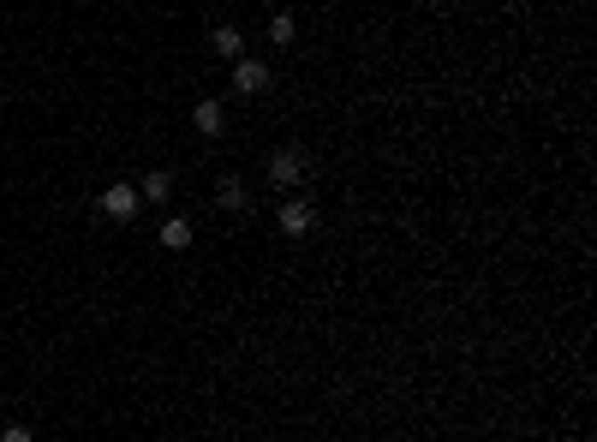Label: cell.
<instances>
[{
  "instance_id": "obj_7",
  "label": "cell",
  "mask_w": 597,
  "mask_h": 442,
  "mask_svg": "<svg viewBox=\"0 0 597 442\" xmlns=\"http://www.w3.org/2000/svg\"><path fill=\"white\" fill-rule=\"evenodd\" d=\"M209 42H216V54H221V61H239V54H245V37H239L233 24H221V30H216Z\"/></svg>"
},
{
  "instance_id": "obj_5",
  "label": "cell",
  "mask_w": 597,
  "mask_h": 442,
  "mask_svg": "<svg viewBox=\"0 0 597 442\" xmlns=\"http://www.w3.org/2000/svg\"><path fill=\"white\" fill-rule=\"evenodd\" d=\"M192 126H198L203 138H221V132H227V108H221L216 96H203L198 108H192Z\"/></svg>"
},
{
  "instance_id": "obj_11",
  "label": "cell",
  "mask_w": 597,
  "mask_h": 442,
  "mask_svg": "<svg viewBox=\"0 0 597 442\" xmlns=\"http://www.w3.org/2000/svg\"><path fill=\"white\" fill-rule=\"evenodd\" d=\"M0 442H37V437H30V424H6V430H0Z\"/></svg>"
},
{
  "instance_id": "obj_3",
  "label": "cell",
  "mask_w": 597,
  "mask_h": 442,
  "mask_svg": "<svg viewBox=\"0 0 597 442\" xmlns=\"http://www.w3.org/2000/svg\"><path fill=\"white\" fill-rule=\"evenodd\" d=\"M233 90H239V96H263V90H269V66L239 54V61H233Z\"/></svg>"
},
{
  "instance_id": "obj_4",
  "label": "cell",
  "mask_w": 597,
  "mask_h": 442,
  "mask_svg": "<svg viewBox=\"0 0 597 442\" xmlns=\"http://www.w3.org/2000/svg\"><path fill=\"white\" fill-rule=\"evenodd\" d=\"M269 180L275 185H305V150H275V156H269Z\"/></svg>"
},
{
  "instance_id": "obj_8",
  "label": "cell",
  "mask_w": 597,
  "mask_h": 442,
  "mask_svg": "<svg viewBox=\"0 0 597 442\" xmlns=\"http://www.w3.org/2000/svg\"><path fill=\"white\" fill-rule=\"evenodd\" d=\"M161 245H168V251H185V245H192V221H161Z\"/></svg>"
},
{
  "instance_id": "obj_9",
  "label": "cell",
  "mask_w": 597,
  "mask_h": 442,
  "mask_svg": "<svg viewBox=\"0 0 597 442\" xmlns=\"http://www.w3.org/2000/svg\"><path fill=\"white\" fill-rule=\"evenodd\" d=\"M168 192H174V174H161V168L156 174H143V185H138V198H150V203H161Z\"/></svg>"
},
{
  "instance_id": "obj_1",
  "label": "cell",
  "mask_w": 597,
  "mask_h": 442,
  "mask_svg": "<svg viewBox=\"0 0 597 442\" xmlns=\"http://www.w3.org/2000/svg\"><path fill=\"white\" fill-rule=\"evenodd\" d=\"M138 209H143V198H138V185L132 180H114L108 192H102V216L108 221H132Z\"/></svg>"
},
{
  "instance_id": "obj_10",
  "label": "cell",
  "mask_w": 597,
  "mask_h": 442,
  "mask_svg": "<svg viewBox=\"0 0 597 442\" xmlns=\"http://www.w3.org/2000/svg\"><path fill=\"white\" fill-rule=\"evenodd\" d=\"M298 37V24H293V12H275V19H269V42H275V48H287V42Z\"/></svg>"
},
{
  "instance_id": "obj_2",
  "label": "cell",
  "mask_w": 597,
  "mask_h": 442,
  "mask_svg": "<svg viewBox=\"0 0 597 442\" xmlns=\"http://www.w3.org/2000/svg\"><path fill=\"white\" fill-rule=\"evenodd\" d=\"M275 227L287 233V240H305V233L317 227V209H311V198H293V203H281V209H275Z\"/></svg>"
},
{
  "instance_id": "obj_6",
  "label": "cell",
  "mask_w": 597,
  "mask_h": 442,
  "mask_svg": "<svg viewBox=\"0 0 597 442\" xmlns=\"http://www.w3.org/2000/svg\"><path fill=\"white\" fill-rule=\"evenodd\" d=\"M216 203L227 209V216H245V203H251V192L233 180V174H221V185H216Z\"/></svg>"
}]
</instances>
